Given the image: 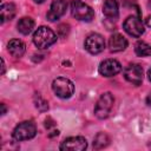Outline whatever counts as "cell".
<instances>
[{
    "label": "cell",
    "mask_w": 151,
    "mask_h": 151,
    "mask_svg": "<svg viewBox=\"0 0 151 151\" xmlns=\"http://www.w3.org/2000/svg\"><path fill=\"white\" fill-rule=\"evenodd\" d=\"M57 41V35L55 33L47 26H40L35 29L34 34H33V42L34 45L40 48H47L51 45H53Z\"/></svg>",
    "instance_id": "obj_1"
},
{
    "label": "cell",
    "mask_w": 151,
    "mask_h": 151,
    "mask_svg": "<svg viewBox=\"0 0 151 151\" xmlns=\"http://www.w3.org/2000/svg\"><path fill=\"white\" fill-rule=\"evenodd\" d=\"M113 103H114V98L112 96V93L110 92H105L103 93L99 99L97 100V104L94 106V114L97 118L99 119H105L110 116L111 110L113 107Z\"/></svg>",
    "instance_id": "obj_2"
},
{
    "label": "cell",
    "mask_w": 151,
    "mask_h": 151,
    "mask_svg": "<svg viewBox=\"0 0 151 151\" xmlns=\"http://www.w3.org/2000/svg\"><path fill=\"white\" fill-rule=\"evenodd\" d=\"M71 14L77 20L80 21H91L94 17L93 9L81 0H73L71 2Z\"/></svg>",
    "instance_id": "obj_3"
},
{
    "label": "cell",
    "mask_w": 151,
    "mask_h": 151,
    "mask_svg": "<svg viewBox=\"0 0 151 151\" xmlns=\"http://www.w3.org/2000/svg\"><path fill=\"white\" fill-rule=\"evenodd\" d=\"M35 134H37V127H35V124L31 120H26V122L18 124L12 133L13 138L17 142L28 140V139L33 138Z\"/></svg>",
    "instance_id": "obj_4"
},
{
    "label": "cell",
    "mask_w": 151,
    "mask_h": 151,
    "mask_svg": "<svg viewBox=\"0 0 151 151\" xmlns=\"http://www.w3.org/2000/svg\"><path fill=\"white\" fill-rule=\"evenodd\" d=\"M52 90L55 93V96H58L59 98L63 99H67L70 98L73 92H74V85L73 83L64 77H59L55 78L52 83Z\"/></svg>",
    "instance_id": "obj_5"
},
{
    "label": "cell",
    "mask_w": 151,
    "mask_h": 151,
    "mask_svg": "<svg viewBox=\"0 0 151 151\" xmlns=\"http://www.w3.org/2000/svg\"><path fill=\"white\" fill-rule=\"evenodd\" d=\"M123 28L125 29V32L129 35L134 37V38H139L144 33L143 21L137 15H131V17L126 18V20L123 24Z\"/></svg>",
    "instance_id": "obj_6"
},
{
    "label": "cell",
    "mask_w": 151,
    "mask_h": 151,
    "mask_svg": "<svg viewBox=\"0 0 151 151\" xmlns=\"http://www.w3.org/2000/svg\"><path fill=\"white\" fill-rule=\"evenodd\" d=\"M85 50L87 52H90L91 54H98L100 52L104 51L105 48V40L104 38L98 34V33H92L90 35H87V38L85 39Z\"/></svg>",
    "instance_id": "obj_7"
},
{
    "label": "cell",
    "mask_w": 151,
    "mask_h": 151,
    "mask_svg": "<svg viewBox=\"0 0 151 151\" xmlns=\"http://www.w3.org/2000/svg\"><path fill=\"white\" fill-rule=\"evenodd\" d=\"M87 147V142L84 137H68L60 144V150L64 151H83Z\"/></svg>",
    "instance_id": "obj_8"
},
{
    "label": "cell",
    "mask_w": 151,
    "mask_h": 151,
    "mask_svg": "<svg viewBox=\"0 0 151 151\" xmlns=\"http://www.w3.org/2000/svg\"><path fill=\"white\" fill-rule=\"evenodd\" d=\"M122 71V65L116 59H106L99 65V73L103 77H113Z\"/></svg>",
    "instance_id": "obj_9"
},
{
    "label": "cell",
    "mask_w": 151,
    "mask_h": 151,
    "mask_svg": "<svg viewBox=\"0 0 151 151\" xmlns=\"http://www.w3.org/2000/svg\"><path fill=\"white\" fill-rule=\"evenodd\" d=\"M125 79L133 84V85H140L143 81V68L138 64H130L125 71H124Z\"/></svg>",
    "instance_id": "obj_10"
},
{
    "label": "cell",
    "mask_w": 151,
    "mask_h": 151,
    "mask_svg": "<svg viewBox=\"0 0 151 151\" xmlns=\"http://www.w3.org/2000/svg\"><path fill=\"white\" fill-rule=\"evenodd\" d=\"M67 8V1L66 0H54L51 4L50 11L47 12V19L50 21H55L60 17H63Z\"/></svg>",
    "instance_id": "obj_11"
},
{
    "label": "cell",
    "mask_w": 151,
    "mask_h": 151,
    "mask_svg": "<svg viewBox=\"0 0 151 151\" xmlns=\"http://www.w3.org/2000/svg\"><path fill=\"white\" fill-rule=\"evenodd\" d=\"M109 47L111 52H122L127 47V40L119 33H116L109 39Z\"/></svg>",
    "instance_id": "obj_12"
},
{
    "label": "cell",
    "mask_w": 151,
    "mask_h": 151,
    "mask_svg": "<svg viewBox=\"0 0 151 151\" xmlns=\"http://www.w3.org/2000/svg\"><path fill=\"white\" fill-rule=\"evenodd\" d=\"M103 13L107 19L116 20L119 14L117 0H105L103 5Z\"/></svg>",
    "instance_id": "obj_13"
},
{
    "label": "cell",
    "mask_w": 151,
    "mask_h": 151,
    "mask_svg": "<svg viewBox=\"0 0 151 151\" xmlns=\"http://www.w3.org/2000/svg\"><path fill=\"white\" fill-rule=\"evenodd\" d=\"M7 50L9 52V54L12 57H15V58H20L24 55L25 51H26V46L25 44L19 40V39H12L8 45H7Z\"/></svg>",
    "instance_id": "obj_14"
},
{
    "label": "cell",
    "mask_w": 151,
    "mask_h": 151,
    "mask_svg": "<svg viewBox=\"0 0 151 151\" xmlns=\"http://www.w3.org/2000/svg\"><path fill=\"white\" fill-rule=\"evenodd\" d=\"M18 31L21 33V34H29L32 32V29L34 28V20L29 17H24L19 20L18 25Z\"/></svg>",
    "instance_id": "obj_15"
},
{
    "label": "cell",
    "mask_w": 151,
    "mask_h": 151,
    "mask_svg": "<svg viewBox=\"0 0 151 151\" xmlns=\"http://www.w3.org/2000/svg\"><path fill=\"white\" fill-rule=\"evenodd\" d=\"M0 14H1V24H4L7 20H12L15 15V6L11 2L2 4L0 8Z\"/></svg>",
    "instance_id": "obj_16"
},
{
    "label": "cell",
    "mask_w": 151,
    "mask_h": 151,
    "mask_svg": "<svg viewBox=\"0 0 151 151\" xmlns=\"http://www.w3.org/2000/svg\"><path fill=\"white\" fill-rule=\"evenodd\" d=\"M110 144V137L105 132H99L93 139V147L97 150L104 149Z\"/></svg>",
    "instance_id": "obj_17"
},
{
    "label": "cell",
    "mask_w": 151,
    "mask_h": 151,
    "mask_svg": "<svg viewBox=\"0 0 151 151\" xmlns=\"http://www.w3.org/2000/svg\"><path fill=\"white\" fill-rule=\"evenodd\" d=\"M134 52L138 57H149L151 55V46L145 41H138L134 45Z\"/></svg>",
    "instance_id": "obj_18"
},
{
    "label": "cell",
    "mask_w": 151,
    "mask_h": 151,
    "mask_svg": "<svg viewBox=\"0 0 151 151\" xmlns=\"http://www.w3.org/2000/svg\"><path fill=\"white\" fill-rule=\"evenodd\" d=\"M34 103H35V107H37L39 111L44 112V111H47V110H48V104H47V101H46L40 94H35V96H34Z\"/></svg>",
    "instance_id": "obj_19"
},
{
    "label": "cell",
    "mask_w": 151,
    "mask_h": 151,
    "mask_svg": "<svg viewBox=\"0 0 151 151\" xmlns=\"http://www.w3.org/2000/svg\"><path fill=\"white\" fill-rule=\"evenodd\" d=\"M58 33H59V35L61 38H65L67 35V33H68V25H66V24L60 25L59 28H58Z\"/></svg>",
    "instance_id": "obj_20"
},
{
    "label": "cell",
    "mask_w": 151,
    "mask_h": 151,
    "mask_svg": "<svg viewBox=\"0 0 151 151\" xmlns=\"http://www.w3.org/2000/svg\"><path fill=\"white\" fill-rule=\"evenodd\" d=\"M45 126H46L47 129H51L52 126H54V122H53L51 118H48V119H46V122H45Z\"/></svg>",
    "instance_id": "obj_21"
},
{
    "label": "cell",
    "mask_w": 151,
    "mask_h": 151,
    "mask_svg": "<svg viewBox=\"0 0 151 151\" xmlns=\"http://www.w3.org/2000/svg\"><path fill=\"white\" fill-rule=\"evenodd\" d=\"M145 24H146V26L151 27V15L146 17V19H145Z\"/></svg>",
    "instance_id": "obj_22"
},
{
    "label": "cell",
    "mask_w": 151,
    "mask_h": 151,
    "mask_svg": "<svg viewBox=\"0 0 151 151\" xmlns=\"http://www.w3.org/2000/svg\"><path fill=\"white\" fill-rule=\"evenodd\" d=\"M146 104H147V106H151V93L146 97Z\"/></svg>",
    "instance_id": "obj_23"
},
{
    "label": "cell",
    "mask_w": 151,
    "mask_h": 151,
    "mask_svg": "<svg viewBox=\"0 0 151 151\" xmlns=\"http://www.w3.org/2000/svg\"><path fill=\"white\" fill-rule=\"evenodd\" d=\"M1 63H2V71H1V74H4V73H5V61H4L2 58H1Z\"/></svg>",
    "instance_id": "obj_24"
},
{
    "label": "cell",
    "mask_w": 151,
    "mask_h": 151,
    "mask_svg": "<svg viewBox=\"0 0 151 151\" xmlns=\"http://www.w3.org/2000/svg\"><path fill=\"white\" fill-rule=\"evenodd\" d=\"M1 107H2V112H1V114H5V113H6V106H5V104H1Z\"/></svg>",
    "instance_id": "obj_25"
},
{
    "label": "cell",
    "mask_w": 151,
    "mask_h": 151,
    "mask_svg": "<svg viewBox=\"0 0 151 151\" xmlns=\"http://www.w3.org/2000/svg\"><path fill=\"white\" fill-rule=\"evenodd\" d=\"M147 77H149V80L151 81V68L147 71Z\"/></svg>",
    "instance_id": "obj_26"
},
{
    "label": "cell",
    "mask_w": 151,
    "mask_h": 151,
    "mask_svg": "<svg viewBox=\"0 0 151 151\" xmlns=\"http://www.w3.org/2000/svg\"><path fill=\"white\" fill-rule=\"evenodd\" d=\"M34 1H35L37 4H41V2H44L45 0H34Z\"/></svg>",
    "instance_id": "obj_27"
},
{
    "label": "cell",
    "mask_w": 151,
    "mask_h": 151,
    "mask_svg": "<svg viewBox=\"0 0 151 151\" xmlns=\"http://www.w3.org/2000/svg\"><path fill=\"white\" fill-rule=\"evenodd\" d=\"M149 4H150V6H151V0H149Z\"/></svg>",
    "instance_id": "obj_28"
},
{
    "label": "cell",
    "mask_w": 151,
    "mask_h": 151,
    "mask_svg": "<svg viewBox=\"0 0 151 151\" xmlns=\"http://www.w3.org/2000/svg\"><path fill=\"white\" fill-rule=\"evenodd\" d=\"M150 147H151V145H150Z\"/></svg>",
    "instance_id": "obj_29"
}]
</instances>
